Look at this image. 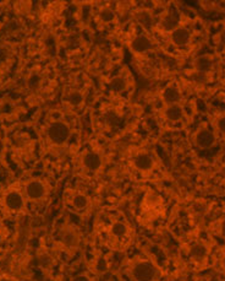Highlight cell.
<instances>
[{"mask_svg": "<svg viewBox=\"0 0 225 281\" xmlns=\"http://www.w3.org/2000/svg\"><path fill=\"white\" fill-rule=\"evenodd\" d=\"M131 278L134 281H157L159 270L152 261L140 260L132 266Z\"/></svg>", "mask_w": 225, "mask_h": 281, "instance_id": "obj_1", "label": "cell"}, {"mask_svg": "<svg viewBox=\"0 0 225 281\" xmlns=\"http://www.w3.org/2000/svg\"><path fill=\"white\" fill-rule=\"evenodd\" d=\"M48 138L57 145L65 144L70 138V128L62 122L52 123L48 128Z\"/></svg>", "mask_w": 225, "mask_h": 281, "instance_id": "obj_2", "label": "cell"}, {"mask_svg": "<svg viewBox=\"0 0 225 281\" xmlns=\"http://www.w3.org/2000/svg\"><path fill=\"white\" fill-rule=\"evenodd\" d=\"M4 205L8 210L13 212H19L25 208V199L21 193L18 190H11V192L6 193L4 197Z\"/></svg>", "mask_w": 225, "mask_h": 281, "instance_id": "obj_3", "label": "cell"}, {"mask_svg": "<svg viewBox=\"0 0 225 281\" xmlns=\"http://www.w3.org/2000/svg\"><path fill=\"white\" fill-rule=\"evenodd\" d=\"M45 193H47V190H45L44 184L38 179H33L26 184V197L30 200L42 199V198H44Z\"/></svg>", "mask_w": 225, "mask_h": 281, "instance_id": "obj_4", "label": "cell"}, {"mask_svg": "<svg viewBox=\"0 0 225 281\" xmlns=\"http://www.w3.org/2000/svg\"><path fill=\"white\" fill-rule=\"evenodd\" d=\"M215 142V137L210 130L202 129L197 133L196 135V144L202 149H208V147L213 146Z\"/></svg>", "mask_w": 225, "mask_h": 281, "instance_id": "obj_5", "label": "cell"}, {"mask_svg": "<svg viewBox=\"0 0 225 281\" xmlns=\"http://www.w3.org/2000/svg\"><path fill=\"white\" fill-rule=\"evenodd\" d=\"M190 258L192 260L197 261V263H201V261H205V258L208 256V248L207 246H205L203 243H195L191 246L190 248Z\"/></svg>", "mask_w": 225, "mask_h": 281, "instance_id": "obj_6", "label": "cell"}, {"mask_svg": "<svg viewBox=\"0 0 225 281\" xmlns=\"http://www.w3.org/2000/svg\"><path fill=\"white\" fill-rule=\"evenodd\" d=\"M190 32L185 27H178L173 31V35H171V41L174 45L179 46V47H184L187 45L190 42Z\"/></svg>", "mask_w": 225, "mask_h": 281, "instance_id": "obj_7", "label": "cell"}, {"mask_svg": "<svg viewBox=\"0 0 225 281\" xmlns=\"http://www.w3.org/2000/svg\"><path fill=\"white\" fill-rule=\"evenodd\" d=\"M61 242L69 248H76L80 243V236L75 230L66 229L61 232Z\"/></svg>", "mask_w": 225, "mask_h": 281, "instance_id": "obj_8", "label": "cell"}, {"mask_svg": "<svg viewBox=\"0 0 225 281\" xmlns=\"http://www.w3.org/2000/svg\"><path fill=\"white\" fill-rule=\"evenodd\" d=\"M181 94L176 86H168L163 91V100L164 102L168 103L169 106L176 105L180 101Z\"/></svg>", "mask_w": 225, "mask_h": 281, "instance_id": "obj_9", "label": "cell"}, {"mask_svg": "<svg viewBox=\"0 0 225 281\" xmlns=\"http://www.w3.org/2000/svg\"><path fill=\"white\" fill-rule=\"evenodd\" d=\"M83 164L89 171H97L102 164V159L96 152H88L83 159Z\"/></svg>", "mask_w": 225, "mask_h": 281, "instance_id": "obj_10", "label": "cell"}, {"mask_svg": "<svg viewBox=\"0 0 225 281\" xmlns=\"http://www.w3.org/2000/svg\"><path fill=\"white\" fill-rule=\"evenodd\" d=\"M134 164L141 171H148L153 166V159L148 154H140L139 156L135 157Z\"/></svg>", "mask_w": 225, "mask_h": 281, "instance_id": "obj_11", "label": "cell"}, {"mask_svg": "<svg viewBox=\"0 0 225 281\" xmlns=\"http://www.w3.org/2000/svg\"><path fill=\"white\" fill-rule=\"evenodd\" d=\"M151 48V41L146 36H139L132 41V49L137 53H144Z\"/></svg>", "mask_w": 225, "mask_h": 281, "instance_id": "obj_12", "label": "cell"}, {"mask_svg": "<svg viewBox=\"0 0 225 281\" xmlns=\"http://www.w3.org/2000/svg\"><path fill=\"white\" fill-rule=\"evenodd\" d=\"M213 67V60L212 58L208 55H201L197 59L195 60V68L197 71L200 72H208Z\"/></svg>", "mask_w": 225, "mask_h": 281, "instance_id": "obj_13", "label": "cell"}, {"mask_svg": "<svg viewBox=\"0 0 225 281\" xmlns=\"http://www.w3.org/2000/svg\"><path fill=\"white\" fill-rule=\"evenodd\" d=\"M179 15L176 11H169L168 15L163 20V27L166 31H174L178 28Z\"/></svg>", "mask_w": 225, "mask_h": 281, "instance_id": "obj_14", "label": "cell"}, {"mask_svg": "<svg viewBox=\"0 0 225 281\" xmlns=\"http://www.w3.org/2000/svg\"><path fill=\"white\" fill-rule=\"evenodd\" d=\"M165 116L169 120H171V122H178V120H180L184 116L183 107H180L179 105L169 106L165 111Z\"/></svg>", "mask_w": 225, "mask_h": 281, "instance_id": "obj_15", "label": "cell"}, {"mask_svg": "<svg viewBox=\"0 0 225 281\" xmlns=\"http://www.w3.org/2000/svg\"><path fill=\"white\" fill-rule=\"evenodd\" d=\"M88 198H87V195L82 194V193L76 194L74 197V199H72V207H74V209L77 210V211H83V210H86L87 208H88Z\"/></svg>", "mask_w": 225, "mask_h": 281, "instance_id": "obj_16", "label": "cell"}, {"mask_svg": "<svg viewBox=\"0 0 225 281\" xmlns=\"http://www.w3.org/2000/svg\"><path fill=\"white\" fill-rule=\"evenodd\" d=\"M110 232L113 236L115 237H124L125 234H127V225L124 224V222L122 221H118L115 222V224H113V226H111L110 229Z\"/></svg>", "mask_w": 225, "mask_h": 281, "instance_id": "obj_17", "label": "cell"}, {"mask_svg": "<svg viewBox=\"0 0 225 281\" xmlns=\"http://www.w3.org/2000/svg\"><path fill=\"white\" fill-rule=\"evenodd\" d=\"M126 86H127L126 79L123 76L114 77V79L111 80V82H110V89L115 92L124 91V90L126 89Z\"/></svg>", "mask_w": 225, "mask_h": 281, "instance_id": "obj_18", "label": "cell"}, {"mask_svg": "<svg viewBox=\"0 0 225 281\" xmlns=\"http://www.w3.org/2000/svg\"><path fill=\"white\" fill-rule=\"evenodd\" d=\"M137 21L140 23V25L143 26L144 28H149L153 25V18L149 13L147 11H141V13L137 15Z\"/></svg>", "mask_w": 225, "mask_h": 281, "instance_id": "obj_19", "label": "cell"}, {"mask_svg": "<svg viewBox=\"0 0 225 281\" xmlns=\"http://www.w3.org/2000/svg\"><path fill=\"white\" fill-rule=\"evenodd\" d=\"M67 101L71 106H80L83 102V95L80 91H72L67 96Z\"/></svg>", "mask_w": 225, "mask_h": 281, "instance_id": "obj_20", "label": "cell"}, {"mask_svg": "<svg viewBox=\"0 0 225 281\" xmlns=\"http://www.w3.org/2000/svg\"><path fill=\"white\" fill-rule=\"evenodd\" d=\"M105 122L108 123L110 127H117L122 123V117L115 112H108L105 115Z\"/></svg>", "mask_w": 225, "mask_h": 281, "instance_id": "obj_21", "label": "cell"}, {"mask_svg": "<svg viewBox=\"0 0 225 281\" xmlns=\"http://www.w3.org/2000/svg\"><path fill=\"white\" fill-rule=\"evenodd\" d=\"M101 19L104 23H110V21H113L115 19L114 11L110 10V9H104L101 13Z\"/></svg>", "mask_w": 225, "mask_h": 281, "instance_id": "obj_22", "label": "cell"}, {"mask_svg": "<svg viewBox=\"0 0 225 281\" xmlns=\"http://www.w3.org/2000/svg\"><path fill=\"white\" fill-rule=\"evenodd\" d=\"M41 85V77L38 75H32V76L28 79V86L32 90H37Z\"/></svg>", "mask_w": 225, "mask_h": 281, "instance_id": "obj_23", "label": "cell"}, {"mask_svg": "<svg viewBox=\"0 0 225 281\" xmlns=\"http://www.w3.org/2000/svg\"><path fill=\"white\" fill-rule=\"evenodd\" d=\"M193 77H195V81L200 82V84H203V82L207 81V75H205V72L197 71L195 75H193Z\"/></svg>", "mask_w": 225, "mask_h": 281, "instance_id": "obj_24", "label": "cell"}, {"mask_svg": "<svg viewBox=\"0 0 225 281\" xmlns=\"http://www.w3.org/2000/svg\"><path fill=\"white\" fill-rule=\"evenodd\" d=\"M71 281H93V280H92L87 274H79V275L74 276Z\"/></svg>", "mask_w": 225, "mask_h": 281, "instance_id": "obj_25", "label": "cell"}, {"mask_svg": "<svg viewBox=\"0 0 225 281\" xmlns=\"http://www.w3.org/2000/svg\"><path fill=\"white\" fill-rule=\"evenodd\" d=\"M9 57V50L5 47H0V63L5 62Z\"/></svg>", "mask_w": 225, "mask_h": 281, "instance_id": "obj_26", "label": "cell"}, {"mask_svg": "<svg viewBox=\"0 0 225 281\" xmlns=\"http://www.w3.org/2000/svg\"><path fill=\"white\" fill-rule=\"evenodd\" d=\"M217 125H218V129H219L223 134H225V117L219 118V119H218Z\"/></svg>", "mask_w": 225, "mask_h": 281, "instance_id": "obj_27", "label": "cell"}, {"mask_svg": "<svg viewBox=\"0 0 225 281\" xmlns=\"http://www.w3.org/2000/svg\"><path fill=\"white\" fill-rule=\"evenodd\" d=\"M220 43L225 46V31H223V32L220 33Z\"/></svg>", "mask_w": 225, "mask_h": 281, "instance_id": "obj_28", "label": "cell"}, {"mask_svg": "<svg viewBox=\"0 0 225 281\" xmlns=\"http://www.w3.org/2000/svg\"><path fill=\"white\" fill-rule=\"evenodd\" d=\"M222 234L225 236V220L222 222Z\"/></svg>", "mask_w": 225, "mask_h": 281, "instance_id": "obj_29", "label": "cell"}, {"mask_svg": "<svg viewBox=\"0 0 225 281\" xmlns=\"http://www.w3.org/2000/svg\"><path fill=\"white\" fill-rule=\"evenodd\" d=\"M223 264H224V266H225V254H224V258H223Z\"/></svg>", "mask_w": 225, "mask_h": 281, "instance_id": "obj_30", "label": "cell"}, {"mask_svg": "<svg viewBox=\"0 0 225 281\" xmlns=\"http://www.w3.org/2000/svg\"><path fill=\"white\" fill-rule=\"evenodd\" d=\"M0 243H1V234H0Z\"/></svg>", "mask_w": 225, "mask_h": 281, "instance_id": "obj_31", "label": "cell"}]
</instances>
